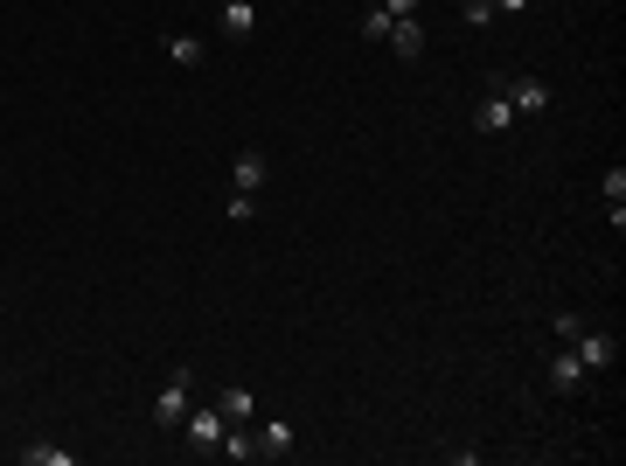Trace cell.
<instances>
[{
  "instance_id": "4fadbf2b",
  "label": "cell",
  "mask_w": 626,
  "mask_h": 466,
  "mask_svg": "<svg viewBox=\"0 0 626 466\" xmlns=\"http://www.w3.org/2000/svg\"><path fill=\"white\" fill-rule=\"evenodd\" d=\"M223 460H258V432H244V425H223V446H216Z\"/></svg>"
},
{
  "instance_id": "7c38bea8",
  "label": "cell",
  "mask_w": 626,
  "mask_h": 466,
  "mask_svg": "<svg viewBox=\"0 0 626 466\" xmlns=\"http://www.w3.org/2000/svg\"><path fill=\"white\" fill-rule=\"evenodd\" d=\"M550 383H557V390H578V383H585V362H578L571 348H557V355H550Z\"/></svg>"
},
{
  "instance_id": "7a4b0ae2",
  "label": "cell",
  "mask_w": 626,
  "mask_h": 466,
  "mask_svg": "<svg viewBox=\"0 0 626 466\" xmlns=\"http://www.w3.org/2000/svg\"><path fill=\"white\" fill-rule=\"evenodd\" d=\"M181 425H188V446H195V453H216V446H223V425H230V418H223L216 404H202V411H188Z\"/></svg>"
},
{
  "instance_id": "52a82bcc",
  "label": "cell",
  "mask_w": 626,
  "mask_h": 466,
  "mask_svg": "<svg viewBox=\"0 0 626 466\" xmlns=\"http://www.w3.org/2000/svg\"><path fill=\"white\" fill-rule=\"evenodd\" d=\"M265 174H272V167H265V154H258V147H244V154L230 160V181H237V188H251V195L265 188Z\"/></svg>"
},
{
  "instance_id": "5b68a950",
  "label": "cell",
  "mask_w": 626,
  "mask_h": 466,
  "mask_svg": "<svg viewBox=\"0 0 626 466\" xmlns=\"http://www.w3.org/2000/svg\"><path fill=\"white\" fill-rule=\"evenodd\" d=\"M501 91H508L515 119H529V112H543V105H550V84H543V77H515V84H501Z\"/></svg>"
},
{
  "instance_id": "30bf717a",
  "label": "cell",
  "mask_w": 626,
  "mask_h": 466,
  "mask_svg": "<svg viewBox=\"0 0 626 466\" xmlns=\"http://www.w3.org/2000/svg\"><path fill=\"white\" fill-rule=\"evenodd\" d=\"M251 28H258V0H223V35H237V42H244Z\"/></svg>"
},
{
  "instance_id": "5bb4252c",
  "label": "cell",
  "mask_w": 626,
  "mask_h": 466,
  "mask_svg": "<svg viewBox=\"0 0 626 466\" xmlns=\"http://www.w3.org/2000/svg\"><path fill=\"white\" fill-rule=\"evenodd\" d=\"M21 460H28V466H70V453L49 446V439H35V446H21Z\"/></svg>"
},
{
  "instance_id": "d6986e66",
  "label": "cell",
  "mask_w": 626,
  "mask_h": 466,
  "mask_svg": "<svg viewBox=\"0 0 626 466\" xmlns=\"http://www.w3.org/2000/svg\"><path fill=\"white\" fill-rule=\"evenodd\" d=\"M599 188H606V202H626V167H613V174H606Z\"/></svg>"
},
{
  "instance_id": "9a60e30c",
  "label": "cell",
  "mask_w": 626,
  "mask_h": 466,
  "mask_svg": "<svg viewBox=\"0 0 626 466\" xmlns=\"http://www.w3.org/2000/svg\"><path fill=\"white\" fill-rule=\"evenodd\" d=\"M223 216H230V223H251V216H258V195H251V188H230Z\"/></svg>"
},
{
  "instance_id": "8992f818",
  "label": "cell",
  "mask_w": 626,
  "mask_h": 466,
  "mask_svg": "<svg viewBox=\"0 0 626 466\" xmlns=\"http://www.w3.org/2000/svg\"><path fill=\"white\" fill-rule=\"evenodd\" d=\"M383 42L411 63V56H425V21H418V14H404V21H390V35H383Z\"/></svg>"
},
{
  "instance_id": "9c48e42d",
  "label": "cell",
  "mask_w": 626,
  "mask_h": 466,
  "mask_svg": "<svg viewBox=\"0 0 626 466\" xmlns=\"http://www.w3.org/2000/svg\"><path fill=\"white\" fill-rule=\"evenodd\" d=\"M286 453H293V425H286V418L258 425V460H286Z\"/></svg>"
},
{
  "instance_id": "277c9868",
  "label": "cell",
  "mask_w": 626,
  "mask_h": 466,
  "mask_svg": "<svg viewBox=\"0 0 626 466\" xmlns=\"http://www.w3.org/2000/svg\"><path fill=\"white\" fill-rule=\"evenodd\" d=\"M564 348L585 362V376H592V369H613V355H620V341H613V334H578V341H564Z\"/></svg>"
},
{
  "instance_id": "ffe728a7",
  "label": "cell",
  "mask_w": 626,
  "mask_h": 466,
  "mask_svg": "<svg viewBox=\"0 0 626 466\" xmlns=\"http://www.w3.org/2000/svg\"><path fill=\"white\" fill-rule=\"evenodd\" d=\"M487 7H494V14H522L529 0H487Z\"/></svg>"
},
{
  "instance_id": "8fae6325",
  "label": "cell",
  "mask_w": 626,
  "mask_h": 466,
  "mask_svg": "<svg viewBox=\"0 0 626 466\" xmlns=\"http://www.w3.org/2000/svg\"><path fill=\"white\" fill-rule=\"evenodd\" d=\"M167 63H181V70H195V63H209V49H202V35H167Z\"/></svg>"
},
{
  "instance_id": "ba28073f",
  "label": "cell",
  "mask_w": 626,
  "mask_h": 466,
  "mask_svg": "<svg viewBox=\"0 0 626 466\" xmlns=\"http://www.w3.org/2000/svg\"><path fill=\"white\" fill-rule=\"evenodd\" d=\"M216 411H223V418H230V425H244V418H251V411H258V390H251V383H230V390H223V397H216Z\"/></svg>"
},
{
  "instance_id": "3957f363",
  "label": "cell",
  "mask_w": 626,
  "mask_h": 466,
  "mask_svg": "<svg viewBox=\"0 0 626 466\" xmlns=\"http://www.w3.org/2000/svg\"><path fill=\"white\" fill-rule=\"evenodd\" d=\"M515 126V105H508V91H487L480 105H473V133H508Z\"/></svg>"
},
{
  "instance_id": "2e32d148",
  "label": "cell",
  "mask_w": 626,
  "mask_h": 466,
  "mask_svg": "<svg viewBox=\"0 0 626 466\" xmlns=\"http://www.w3.org/2000/svg\"><path fill=\"white\" fill-rule=\"evenodd\" d=\"M550 334H557V341H578V334H585V320H578V313H557V320H550Z\"/></svg>"
},
{
  "instance_id": "ac0fdd59",
  "label": "cell",
  "mask_w": 626,
  "mask_h": 466,
  "mask_svg": "<svg viewBox=\"0 0 626 466\" xmlns=\"http://www.w3.org/2000/svg\"><path fill=\"white\" fill-rule=\"evenodd\" d=\"M460 14H467V28H487V21H494V7H487V0H467Z\"/></svg>"
},
{
  "instance_id": "6da1fadb",
  "label": "cell",
  "mask_w": 626,
  "mask_h": 466,
  "mask_svg": "<svg viewBox=\"0 0 626 466\" xmlns=\"http://www.w3.org/2000/svg\"><path fill=\"white\" fill-rule=\"evenodd\" d=\"M188 390H195V369L181 362V369L167 376V390H160V397H154V425H160V432H174V425L188 418Z\"/></svg>"
},
{
  "instance_id": "e0dca14e",
  "label": "cell",
  "mask_w": 626,
  "mask_h": 466,
  "mask_svg": "<svg viewBox=\"0 0 626 466\" xmlns=\"http://www.w3.org/2000/svg\"><path fill=\"white\" fill-rule=\"evenodd\" d=\"M369 7H376V14H390V21H404V14H418L425 0H369Z\"/></svg>"
}]
</instances>
